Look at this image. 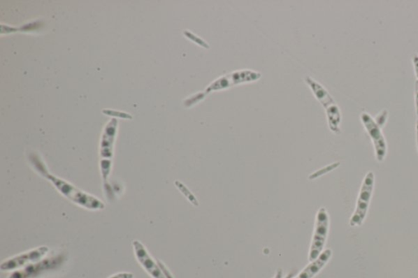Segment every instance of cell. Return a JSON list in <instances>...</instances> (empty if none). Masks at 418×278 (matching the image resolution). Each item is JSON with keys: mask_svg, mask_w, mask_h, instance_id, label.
Returning <instances> with one entry per match:
<instances>
[{"mask_svg": "<svg viewBox=\"0 0 418 278\" xmlns=\"http://www.w3.org/2000/svg\"><path fill=\"white\" fill-rule=\"evenodd\" d=\"M36 168L43 177L50 180L58 192L63 196L69 199L71 202L82 208L90 210V211H101L105 208V204L99 198L89 193H87L82 190L77 189L74 185L66 182L64 180L55 177V175L48 173L45 166L41 163H35Z\"/></svg>", "mask_w": 418, "mask_h": 278, "instance_id": "6da1fadb", "label": "cell"}, {"mask_svg": "<svg viewBox=\"0 0 418 278\" xmlns=\"http://www.w3.org/2000/svg\"><path fill=\"white\" fill-rule=\"evenodd\" d=\"M361 119L373 144L377 162L383 163L387 157V143L385 136L383 135L382 129L377 125L372 116L366 112H363Z\"/></svg>", "mask_w": 418, "mask_h": 278, "instance_id": "8992f818", "label": "cell"}, {"mask_svg": "<svg viewBox=\"0 0 418 278\" xmlns=\"http://www.w3.org/2000/svg\"><path fill=\"white\" fill-rule=\"evenodd\" d=\"M374 186H375V174L373 172H368L364 177L359 190L356 209L349 219V226H361L366 221L370 207Z\"/></svg>", "mask_w": 418, "mask_h": 278, "instance_id": "3957f363", "label": "cell"}, {"mask_svg": "<svg viewBox=\"0 0 418 278\" xmlns=\"http://www.w3.org/2000/svg\"><path fill=\"white\" fill-rule=\"evenodd\" d=\"M296 276V273L294 271L290 272L288 275H287L284 278H294Z\"/></svg>", "mask_w": 418, "mask_h": 278, "instance_id": "2e32d148", "label": "cell"}, {"mask_svg": "<svg viewBox=\"0 0 418 278\" xmlns=\"http://www.w3.org/2000/svg\"><path fill=\"white\" fill-rule=\"evenodd\" d=\"M308 84L314 91L315 96L317 97L320 103H322L324 106L325 110H326L330 130H331L333 133H341V129H340V124H341L342 122L341 111H340L338 105L335 103L332 96L329 95L326 90H325L324 87L319 85L318 82L310 79V78L308 79Z\"/></svg>", "mask_w": 418, "mask_h": 278, "instance_id": "5b68a950", "label": "cell"}, {"mask_svg": "<svg viewBox=\"0 0 418 278\" xmlns=\"http://www.w3.org/2000/svg\"><path fill=\"white\" fill-rule=\"evenodd\" d=\"M133 247L136 258L150 277L152 278H167L164 275L161 265H160V263L155 262L142 242L135 240L133 242Z\"/></svg>", "mask_w": 418, "mask_h": 278, "instance_id": "9c48e42d", "label": "cell"}, {"mask_svg": "<svg viewBox=\"0 0 418 278\" xmlns=\"http://www.w3.org/2000/svg\"><path fill=\"white\" fill-rule=\"evenodd\" d=\"M134 275L131 272H119L110 276L108 278H134Z\"/></svg>", "mask_w": 418, "mask_h": 278, "instance_id": "7c38bea8", "label": "cell"}, {"mask_svg": "<svg viewBox=\"0 0 418 278\" xmlns=\"http://www.w3.org/2000/svg\"><path fill=\"white\" fill-rule=\"evenodd\" d=\"M415 108L416 115L418 116V80L415 82Z\"/></svg>", "mask_w": 418, "mask_h": 278, "instance_id": "5bb4252c", "label": "cell"}, {"mask_svg": "<svg viewBox=\"0 0 418 278\" xmlns=\"http://www.w3.org/2000/svg\"><path fill=\"white\" fill-rule=\"evenodd\" d=\"M413 67H415L417 80H418V55L415 54L412 57Z\"/></svg>", "mask_w": 418, "mask_h": 278, "instance_id": "4fadbf2b", "label": "cell"}, {"mask_svg": "<svg viewBox=\"0 0 418 278\" xmlns=\"http://www.w3.org/2000/svg\"><path fill=\"white\" fill-rule=\"evenodd\" d=\"M389 117V113L387 110H383L380 114L377 115L374 120L376 121V123L381 129L384 128V126L386 125L387 119Z\"/></svg>", "mask_w": 418, "mask_h": 278, "instance_id": "8fae6325", "label": "cell"}, {"mask_svg": "<svg viewBox=\"0 0 418 278\" xmlns=\"http://www.w3.org/2000/svg\"><path fill=\"white\" fill-rule=\"evenodd\" d=\"M50 248L45 246L38 247L32 250L20 254L2 262L0 270L3 272L17 271L21 268L38 262L48 255Z\"/></svg>", "mask_w": 418, "mask_h": 278, "instance_id": "52a82bcc", "label": "cell"}, {"mask_svg": "<svg viewBox=\"0 0 418 278\" xmlns=\"http://www.w3.org/2000/svg\"><path fill=\"white\" fill-rule=\"evenodd\" d=\"M330 227L329 214L326 208L319 209L315 218L312 240H311L308 260L310 262L317 260L324 250Z\"/></svg>", "mask_w": 418, "mask_h": 278, "instance_id": "277c9868", "label": "cell"}, {"mask_svg": "<svg viewBox=\"0 0 418 278\" xmlns=\"http://www.w3.org/2000/svg\"><path fill=\"white\" fill-rule=\"evenodd\" d=\"M273 278H283V271L282 270H277Z\"/></svg>", "mask_w": 418, "mask_h": 278, "instance_id": "9a60e30c", "label": "cell"}, {"mask_svg": "<svg viewBox=\"0 0 418 278\" xmlns=\"http://www.w3.org/2000/svg\"><path fill=\"white\" fill-rule=\"evenodd\" d=\"M116 135V123L113 122L106 126L101 143V168L104 182L108 180L113 157L114 143Z\"/></svg>", "mask_w": 418, "mask_h": 278, "instance_id": "ba28073f", "label": "cell"}, {"mask_svg": "<svg viewBox=\"0 0 418 278\" xmlns=\"http://www.w3.org/2000/svg\"><path fill=\"white\" fill-rule=\"evenodd\" d=\"M332 256L333 251L331 249H325L317 260L310 262L309 265L304 268L294 278H314L326 266Z\"/></svg>", "mask_w": 418, "mask_h": 278, "instance_id": "30bf717a", "label": "cell"}, {"mask_svg": "<svg viewBox=\"0 0 418 278\" xmlns=\"http://www.w3.org/2000/svg\"><path fill=\"white\" fill-rule=\"evenodd\" d=\"M66 261L65 253L57 254L14 271L8 278H41L60 270Z\"/></svg>", "mask_w": 418, "mask_h": 278, "instance_id": "7a4b0ae2", "label": "cell"}]
</instances>
